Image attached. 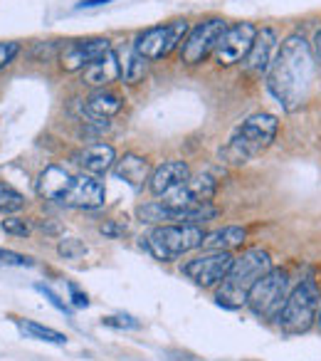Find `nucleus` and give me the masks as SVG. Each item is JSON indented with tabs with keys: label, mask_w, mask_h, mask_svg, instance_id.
<instances>
[{
	"label": "nucleus",
	"mask_w": 321,
	"mask_h": 361,
	"mask_svg": "<svg viewBox=\"0 0 321 361\" xmlns=\"http://www.w3.org/2000/svg\"><path fill=\"white\" fill-rule=\"evenodd\" d=\"M314 70L316 60L311 45L299 32H294L282 42L277 57L267 70V90L284 111H296L309 102L311 87H314Z\"/></svg>",
	"instance_id": "obj_1"
},
{
	"label": "nucleus",
	"mask_w": 321,
	"mask_h": 361,
	"mask_svg": "<svg viewBox=\"0 0 321 361\" xmlns=\"http://www.w3.org/2000/svg\"><path fill=\"white\" fill-rule=\"evenodd\" d=\"M272 270V257L262 247H247L232 260V267L227 277L220 282V290L215 295V302L225 310H240L247 305V295L255 287L260 277H265Z\"/></svg>",
	"instance_id": "obj_2"
},
{
	"label": "nucleus",
	"mask_w": 321,
	"mask_h": 361,
	"mask_svg": "<svg viewBox=\"0 0 321 361\" xmlns=\"http://www.w3.org/2000/svg\"><path fill=\"white\" fill-rule=\"evenodd\" d=\"M277 131H279V121H277L275 114H267V111L250 114L235 131H232L227 144L220 149L222 161L230 166L247 164V161H252L255 156H260L262 151L270 149Z\"/></svg>",
	"instance_id": "obj_3"
},
{
	"label": "nucleus",
	"mask_w": 321,
	"mask_h": 361,
	"mask_svg": "<svg viewBox=\"0 0 321 361\" xmlns=\"http://www.w3.org/2000/svg\"><path fill=\"white\" fill-rule=\"evenodd\" d=\"M321 310V290L316 280H301L289 292L284 307H282L277 324L284 334H306L314 329Z\"/></svg>",
	"instance_id": "obj_4"
},
{
	"label": "nucleus",
	"mask_w": 321,
	"mask_h": 361,
	"mask_svg": "<svg viewBox=\"0 0 321 361\" xmlns=\"http://www.w3.org/2000/svg\"><path fill=\"white\" fill-rule=\"evenodd\" d=\"M141 240L156 260L173 262L203 247L206 231L201 226H153V231Z\"/></svg>",
	"instance_id": "obj_5"
},
{
	"label": "nucleus",
	"mask_w": 321,
	"mask_h": 361,
	"mask_svg": "<svg viewBox=\"0 0 321 361\" xmlns=\"http://www.w3.org/2000/svg\"><path fill=\"white\" fill-rule=\"evenodd\" d=\"M289 272L282 267H272L265 277L255 282V287L247 295V307L260 319H277L289 297Z\"/></svg>",
	"instance_id": "obj_6"
},
{
	"label": "nucleus",
	"mask_w": 321,
	"mask_h": 361,
	"mask_svg": "<svg viewBox=\"0 0 321 361\" xmlns=\"http://www.w3.org/2000/svg\"><path fill=\"white\" fill-rule=\"evenodd\" d=\"M188 20H171V23H163V25H153V27H146L144 32H139L134 40V47L141 57H146L149 62L153 60H163V57L171 55L176 47L183 45L188 35Z\"/></svg>",
	"instance_id": "obj_7"
},
{
	"label": "nucleus",
	"mask_w": 321,
	"mask_h": 361,
	"mask_svg": "<svg viewBox=\"0 0 321 361\" xmlns=\"http://www.w3.org/2000/svg\"><path fill=\"white\" fill-rule=\"evenodd\" d=\"M227 30V20L225 18H208V20L198 23L196 27H191L181 45V60L186 65L196 67L201 62H206L208 57L215 52L220 37Z\"/></svg>",
	"instance_id": "obj_8"
},
{
	"label": "nucleus",
	"mask_w": 321,
	"mask_h": 361,
	"mask_svg": "<svg viewBox=\"0 0 321 361\" xmlns=\"http://www.w3.org/2000/svg\"><path fill=\"white\" fill-rule=\"evenodd\" d=\"M232 260H235V255L227 250H206L203 255L193 257V260H188L183 265V275L193 285L203 287V290H210V287H218L227 277Z\"/></svg>",
	"instance_id": "obj_9"
},
{
	"label": "nucleus",
	"mask_w": 321,
	"mask_h": 361,
	"mask_svg": "<svg viewBox=\"0 0 321 361\" xmlns=\"http://www.w3.org/2000/svg\"><path fill=\"white\" fill-rule=\"evenodd\" d=\"M257 37V27L252 23H235V25H227L225 35L220 37L215 52H213V60L220 67H232L237 62H245V57L250 55L252 42Z\"/></svg>",
	"instance_id": "obj_10"
},
{
	"label": "nucleus",
	"mask_w": 321,
	"mask_h": 361,
	"mask_svg": "<svg viewBox=\"0 0 321 361\" xmlns=\"http://www.w3.org/2000/svg\"><path fill=\"white\" fill-rule=\"evenodd\" d=\"M111 42L106 37H87V40H72L62 47L60 52V67L65 72H82L96 62L99 57H104L106 52H111Z\"/></svg>",
	"instance_id": "obj_11"
},
{
	"label": "nucleus",
	"mask_w": 321,
	"mask_h": 361,
	"mask_svg": "<svg viewBox=\"0 0 321 361\" xmlns=\"http://www.w3.org/2000/svg\"><path fill=\"white\" fill-rule=\"evenodd\" d=\"M218 191V180L210 173H198L183 183V186L168 191L163 198V203L171 208H191V206H201V203H210L213 196Z\"/></svg>",
	"instance_id": "obj_12"
},
{
	"label": "nucleus",
	"mask_w": 321,
	"mask_h": 361,
	"mask_svg": "<svg viewBox=\"0 0 321 361\" xmlns=\"http://www.w3.org/2000/svg\"><path fill=\"white\" fill-rule=\"evenodd\" d=\"M104 201H106L104 183H101L96 176L82 173V176H75L62 206L77 208V211H94V208L104 206Z\"/></svg>",
	"instance_id": "obj_13"
},
{
	"label": "nucleus",
	"mask_w": 321,
	"mask_h": 361,
	"mask_svg": "<svg viewBox=\"0 0 321 361\" xmlns=\"http://www.w3.org/2000/svg\"><path fill=\"white\" fill-rule=\"evenodd\" d=\"M191 166L186 164V161H163V164L158 166V169L151 171V178H149V191L153 193V196H166L168 191H173V188L183 186L188 178H191Z\"/></svg>",
	"instance_id": "obj_14"
},
{
	"label": "nucleus",
	"mask_w": 321,
	"mask_h": 361,
	"mask_svg": "<svg viewBox=\"0 0 321 361\" xmlns=\"http://www.w3.org/2000/svg\"><path fill=\"white\" fill-rule=\"evenodd\" d=\"M277 32L272 30V27H262V30H257V37L255 42H252V50L250 55L245 57V70L250 72V75L255 77H262L267 75V70H270L272 60H275V52H277Z\"/></svg>",
	"instance_id": "obj_15"
},
{
	"label": "nucleus",
	"mask_w": 321,
	"mask_h": 361,
	"mask_svg": "<svg viewBox=\"0 0 321 361\" xmlns=\"http://www.w3.org/2000/svg\"><path fill=\"white\" fill-rule=\"evenodd\" d=\"M72 161H75L84 173L96 176V178H99V176L109 173V171L114 169L116 151H114V146H109V144L101 141V144H89L82 151H77V154L72 156Z\"/></svg>",
	"instance_id": "obj_16"
},
{
	"label": "nucleus",
	"mask_w": 321,
	"mask_h": 361,
	"mask_svg": "<svg viewBox=\"0 0 321 361\" xmlns=\"http://www.w3.org/2000/svg\"><path fill=\"white\" fill-rule=\"evenodd\" d=\"M72 180H75V173H70L67 169L62 166H47L40 176H37V196L45 198V201H52V203H62L70 191Z\"/></svg>",
	"instance_id": "obj_17"
},
{
	"label": "nucleus",
	"mask_w": 321,
	"mask_h": 361,
	"mask_svg": "<svg viewBox=\"0 0 321 361\" xmlns=\"http://www.w3.org/2000/svg\"><path fill=\"white\" fill-rule=\"evenodd\" d=\"M114 171L124 183H129L134 191H141L144 186H149L151 178V164L144 156L136 154H124L121 159H116Z\"/></svg>",
	"instance_id": "obj_18"
},
{
	"label": "nucleus",
	"mask_w": 321,
	"mask_h": 361,
	"mask_svg": "<svg viewBox=\"0 0 321 361\" xmlns=\"http://www.w3.org/2000/svg\"><path fill=\"white\" fill-rule=\"evenodd\" d=\"M121 77L119 72V60H116V52H106L104 57H99L96 62H92L87 70H82V82L96 90H106L111 82H116Z\"/></svg>",
	"instance_id": "obj_19"
},
{
	"label": "nucleus",
	"mask_w": 321,
	"mask_h": 361,
	"mask_svg": "<svg viewBox=\"0 0 321 361\" xmlns=\"http://www.w3.org/2000/svg\"><path fill=\"white\" fill-rule=\"evenodd\" d=\"M114 52H116V60H119V72L124 85H139V82H144V77L149 75V60L136 52L134 42L131 45H121Z\"/></svg>",
	"instance_id": "obj_20"
},
{
	"label": "nucleus",
	"mask_w": 321,
	"mask_h": 361,
	"mask_svg": "<svg viewBox=\"0 0 321 361\" xmlns=\"http://www.w3.org/2000/svg\"><path fill=\"white\" fill-rule=\"evenodd\" d=\"M84 106H87V114H89L92 119L106 121L114 114H119L121 106H124V99L111 90H96L94 94L87 99Z\"/></svg>",
	"instance_id": "obj_21"
},
{
	"label": "nucleus",
	"mask_w": 321,
	"mask_h": 361,
	"mask_svg": "<svg viewBox=\"0 0 321 361\" xmlns=\"http://www.w3.org/2000/svg\"><path fill=\"white\" fill-rule=\"evenodd\" d=\"M247 238V231L240 226H225L218 228V231L206 233V240H203V250H227L232 247H240Z\"/></svg>",
	"instance_id": "obj_22"
},
{
	"label": "nucleus",
	"mask_w": 321,
	"mask_h": 361,
	"mask_svg": "<svg viewBox=\"0 0 321 361\" xmlns=\"http://www.w3.org/2000/svg\"><path fill=\"white\" fill-rule=\"evenodd\" d=\"M18 326H20L23 334H27L30 339H37V341H47V344H67V336L60 334L57 329H52V326H45V324H37V322L32 319H18Z\"/></svg>",
	"instance_id": "obj_23"
},
{
	"label": "nucleus",
	"mask_w": 321,
	"mask_h": 361,
	"mask_svg": "<svg viewBox=\"0 0 321 361\" xmlns=\"http://www.w3.org/2000/svg\"><path fill=\"white\" fill-rule=\"evenodd\" d=\"M25 208V196L20 191H15L8 183H0V213L3 216H13V213Z\"/></svg>",
	"instance_id": "obj_24"
},
{
	"label": "nucleus",
	"mask_w": 321,
	"mask_h": 361,
	"mask_svg": "<svg viewBox=\"0 0 321 361\" xmlns=\"http://www.w3.org/2000/svg\"><path fill=\"white\" fill-rule=\"evenodd\" d=\"M57 250H60V255L65 260H80V257L87 255V245L82 240H77V238H65Z\"/></svg>",
	"instance_id": "obj_25"
},
{
	"label": "nucleus",
	"mask_w": 321,
	"mask_h": 361,
	"mask_svg": "<svg viewBox=\"0 0 321 361\" xmlns=\"http://www.w3.org/2000/svg\"><path fill=\"white\" fill-rule=\"evenodd\" d=\"M0 228L8 233V235H15V238H27L30 235V226H27L23 218H13V216H8L6 221L0 223Z\"/></svg>",
	"instance_id": "obj_26"
},
{
	"label": "nucleus",
	"mask_w": 321,
	"mask_h": 361,
	"mask_svg": "<svg viewBox=\"0 0 321 361\" xmlns=\"http://www.w3.org/2000/svg\"><path fill=\"white\" fill-rule=\"evenodd\" d=\"M18 52H20V42H15V40L0 42V70H6V67L18 57Z\"/></svg>",
	"instance_id": "obj_27"
},
{
	"label": "nucleus",
	"mask_w": 321,
	"mask_h": 361,
	"mask_svg": "<svg viewBox=\"0 0 321 361\" xmlns=\"http://www.w3.org/2000/svg\"><path fill=\"white\" fill-rule=\"evenodd\" d=\"M35 290H37V292H42V295H45V300L50 302L52 307H57V310H60L62 314L72 317V310H70V305H67V302L62 300V297L57 295V292H52V290H50V287H47V285H35Z\"/></svg>",
	"instance_id": "obj_28"
},
{
	"label": "nucleus",
	"mask_w": 321,
	"mask_h": 361,
	"mask_svg": "<svg viewBox=\"0 0 321 361\" xmlns=\"http://www.w3.org/2000/svg\"><path fill=\"white\" fill-rule=\"evenodd\" d=\"M0 265H11V267H30L32 260L20 252H13V250H3L0 247Z\"/></svg>",
	"instance_id": "obj_29"
},
{
	"label": "nucleus",
	"mask_w": 321,
	"mask_h": 361,
	"mask_svg": "<svg viewBox=\"0 0 321 361\" xmlns=\"http://www.w3.org/2000/svg\"><path fill=\"white\" fill-rule=\"evenodd\" d=\"M101 322H104L106 326H114V329H139V326H141V322H136L134 317H129V314L104 317Z\"/></svg>",
	"instance_id": "obj_30"
},
{
	"label": "nucleus",
	"mask_w": 321,
	"mask_h": 361,
	"mask_svg": "<svg viewBox=\"0 0 321 361\" xmlns=\"http://www.w3.org/2000/svg\"><path fill=\"white\" fill-rule=\"evenodd\" d=\"M124 233H126V226H116V223H104V226H101V235L121 238Z\"/></svg>",
	"instance_id": "obj_31"
},
{
	"label": "nucleus",
	"mask_w": 321,
	"mask_h": 361,
	"mask_svg": "<svg viewBox=\"0 0 321 361\" xmlns=\"http://www.w3.org/2000/svg\"><path fill=\"white\" fill-rule=\"evenodd\" d=\"M70 292H72V305L75 307H89V300H87L84 292H80L75 285H70Z\"/></svg>",
	"instance_id": "obj_32"
},
{
	"label": "nucleus",
	"mask_w": 321,
	"mask_h": 361,
	"mask_svg": "<svg viewBox=\"0 0 321 361\" xmlns=\"http://www.w3.org/2000/svg\"><path fill=\"white\" fill-rule=\"evenodd\" d=\"M106 3H111V0H82V3H77V11H87V8H101V6H106Z\"/></svg>",
	"instance_id": "obj_33"
},
{
	"label": "nucleus",
	"mask_w": 321,
	"mask_h": 361,
	"mask_svg": "<svg viewBox=\"0 0 321 361\" xmlns=\"http://www.w3.org/2000/svg\"><path fill=\"white\" fill-rule=\"evenodd\" d=\"M311 52H314V60L321 65V30L314 35V47H311Z\"/></svg>",
	"instance_id": "obj_34"
},
{
	"label": "nucleus",
	"mask_w": 321,
	"mask_h": 361,
	"mask_svg": "<svg viewBox=\"0 0 321 361\" xmlns=\"http://www.w3.org/2000/svg\"><path fill=\"white\" fill-rule=\"evenodd\" d=\"M316 324H319V326H321V310H319V319H316Z\"/></svg>",
	"instance_id": "obj_35"
}]
</instances>
